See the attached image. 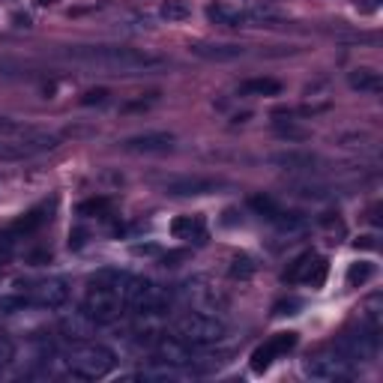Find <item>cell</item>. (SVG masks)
<instances>
[{"label": "cell", "mask_w": 383, "mask_h": 383, "mask_svg": "<svg viewBox=\"0 0 383 383\" xmlns=\"http://www.w3.org/2000/svg\"><path fill=\"white\" fill-rule=\"evenodd\" d=\"M60 58L99 69L105 75H141L162 69L168 63L162 54L144 51V48H126V45H72V48L60 51Z\"/></svg>", "instance_id": "obj_1"}, {"label": "cell", "mask_w": 383, "mask_h": 383, "mask_svg": "<svg viewBox=\"0 0 383 383\" xmlns=\"http://www.w3.org/2000/svg\"><path fill=\"white\" fill-rule=\"evenodd\" d=\"M108 213H111L108 198H90L78 204V216H108Z\"/></svg>", "instance_id": "obj_28"}, {"label": "cell", "mask_w": 383, "mask_h": 383, "mask_svg": "<svg viewBox=\"0 0 383 383\" xmlns=\"http://www.w3.org/2000/svg\"><path fill=\"white\" fill-rule=\"evenodd\" d=\"M255 273H257V264H255V257H249V255H236L231 261V267H228V276L234 281H249Z\"/></svg>", "instance_id": "obj_25"}, {"label": "cell", "mask_w": 383, "mask_h": 383, "mask_svg": "<svg viewBox=\"0 0 383 383\" xmlns=\"http://www.w3.org/2000/svg\"><path fill=\"white\" fill-rule=\"evenodd\" d=\"M347 84H351V90H359V93H380L383 78L380 72L368 69V66H356V69L347 72Z\"/></svg>", "instance_id": "obj_17"}, {"label": "cell", "mask_w": 383, "mask_h": 383, "mask_svg": "<svg viewBox=\"0 0 383 383\" xmlns=\"http://www.w3.org/2000/svg\"><path fill=\"white\" fill-rule=\"evenodd\" d=\"M276 135L281 138H290V141H306L309 138V129H300L294 123H276Z\"/></svg>", "instance_id": "obj_29"}, {"label": "cell", "mask_w": 383, "mask_h": 383, "mask_svg": "<svg viewBox=\"0 0 383 383\" xmlns=\"http://www.w3.org/2000/svg\"><path fill=\"white\" fill-rule=\"evenodd\" d=\"M281 93V81L276 78H249L240 84V96H278Z\"/></svg>", "instance_id": "obj_24"}, {"label": "cell", "mask_w": 383, "mask_h": 383, "mask_svg": "<svg viewBox=\"0 0 383 383\" xmlns=\"http://www.w3.org/2000/svg\"><path fill=\"white\" fill-rule=\"evenodd\" d=\"M153 356H156V363H162L168 368H180V365H189V363H195V356H192V344H186L183 339H159L153 347Z\"/></svg>", "instance_id": "obj_12"}, {"label": "cell", "mask_w": 383, "mask_h": 383, "mask_svg": "<svg viewBox=\"0 0 383 383\" xmlns=\"http://www.w3.org/2000/svg\"><path fill=\"white\" fill-rule=\"evenodd\" d=\"M297 309H302V302L300 300H281V302H276L273 306V314H297Z\"/></svg>", "instance_id": "obj_34"}, {"label": "cell", "mask_w": 383, "mask_h": 383, "mask_svg": "<svg viewBox=\"0 0 383 383\" xmlns=\"http://www.w3.org/2000/svg\"><path fill=\"white\" fill-rule=\"evenodd\" d=\"M171 234L177 240H189V243H204L207 240V224L204 216H177L171 222Z\"/></svg>", "instance_id": "obj_16"}, {"label": "cell", "mask_w": 383, "mask_h": 383, "mask_svg": "<svg viewBox=\"0 0 383 383\" xmlns=\"http://www.w3.org/2000/svg\"><path fill=\"white\" fill-rule=\"evenodd\" d=\"M13 21H15V25H18V27H30V18H27V15H15Z\"/></svg>", "instance_id": "obj_37"}, {"label": "cell", "mask_w": 383, "mask_h": 383, "mask_svg": "<svg viewBox=\"0 0 383 383\" xmlns=\"http://www.w3.org/2000/svg\"><path fill=\"white\" fill-rule=\"evenodd\" d=\"M189 51L201 60H216V63H228L246 54V48L236 42H192Z\"/></svg>", "instance_id": "obj_14"}, {"label": "cell", "mask_w": 383, "mask_h": 383, "mask_svg": "<svg viewBox=\"0 0 383 383\" xmlns=\"http://www.w3.org/2000/svg\"><path fill=\"white\" fill-rule=\"evenodd\" d=\"M359 13H375V9H380V0H356Z\"/></svg>", "instance_id": "obj_35"}, {"label": "cell", "mask_w": 383, "mask_h": 383, "mask_svg": "<svg viewBox=\"0 0 383 383\" xmlns=\"http://www.w3.org/2000/svg\"><path fill=\"white\" fill-rule=\"evenodd\" d=\"M69 302V285L63 278H48V281H39L36 288H30V306H39V309H63Z\"/></svg>", "instance_id": "obj_11"}, {"label": "cell", "mask_w": 383, "mask_h": 383, "mask_svg": "<svg viewBox=\"0 0 383 383\" xmlns=\"http://www.w3.org/2000/svg\"><path fill=\"white\" fill-rule=\"evenodd\" d=\"M249 204L257 210V213H261V216L264 219H269V216H273V213L278 210V204H276V198H269V195H255L252 201H249Z\"/></svg>", "instance_id": "obj_30"}, {"label": "cell", "mask_w": 383, "mask_h": 383, "mask_svg": "<svg viewBox=\"0 0 383 383\" xmlns=\"http://www.w3.org/2000/svg\"><path fill=\"white\" fill-rule=\"evenodd\" d=\"M15 252V234L9 231V234H0V264H6L9 257H13Z\"/></svg>", "instance_id": "obj_32"}, {"label": "cell", "mask_w": 383, "mask_h": 383, "mask_svg": "<svg viewBox=\"0 0 383 383\" xmlns=\"http://www.w3.org/2000/svg\"><path fill=\"white\" fill-rule=\"evenodd\" d=\"M159 13H162L165 21H186L192 15V6L186 4V0H165Z\"/></svg>", "instance_id": "obj_27"}, {"label": "cell", "mask_w": 383, "mask_h": 383, "mask_svg": "<svg viewBox=\"0 0 383 383\" xmlns=\"http://www.w3.org/2000/svg\"><path fill=\"white\" fill-rule=\"evenodd\" d=\"M108 99V90L105 87H96V90H87V93L81 96V105H102Z\"/></svg>", "instance_id": "obj_33"}, {"label": "cell", "mask_w": 383, "mask_h": 383, "mask_svg": "<svg viewBox=\"0 0 383 383\" xmlns=\"http://www.w3.org/2000/svg\"><path fill=\"white\" fill-rule=\"evenodd\" d=\"M375 236H359V240H356V249H375Z\"/></svg>", "instance_id": "obj_36"}, {"label": "cell", "mask_w": 383, "mask_h": 383, "mask_svg": "<svg viewBox=\"0 0 383 383\" xmlns=\"http://www.w3.org/2000/svg\"><path fill=\"white\" fill-rule=\"evenodd\" d=\"M224 183L216 177H171L162 183V192L171 198H195V195H213Z\"/></svg>", "instance_id": "obj_10"}, {"label": "cell", "mask_w": 383, "mask_h": 383, "mask_svg": "<svg viewBox=\"0 0 383 383\" xmlns=\"http://www.w3.org/2000/svg\"><path fill=\"white\" fill-rule=\"evenodd\" d=\"M60 326H63V335L69 342H87L90 332H93V326H96V321L87 318L84 311H72V318H63Z\"/></svg>", "instance_id": "obj_18"}, {"label": "cell", "mask_w": 383, "mask_h": 383, "mask_svg": "<svg viewBox=\"0 0 383 383\" xmlns=\"http://www.w3.org/2000/svg\"><path fill=\"white\" fill-rule=\"evenodd\" d=\"M297 342H300L297 332H276V335H269V339H267L261 347H255V354H252V371H255V375L267 371L278 356H285V354L294 351Z\"/></svg>", "instance_id": "obj_9"}, {"label": "cell", "mask_w": 383, "mask_h": 383, "mask_svg": "<svg viewBox=\"0 0 383 383\" xmlns=\"http://www.w3.org/2000/svg\"><path fill=\"white\" fill-rule=\"evenodd\" d=\"M126 273H117V269H102L90 278L87 297L81 311L87 318H93L96 323H111L117 321L123 309H126V300H123V288H126Z\"/></svg>", "instance_id": "obj_2"}, {"label": "cell", "mask_w": 383, "mask_h": 383, "mask_svg": "<svg viewBox=\"0 0 383 383\" xmlns=\"http://www.w3.org/2000/svg\"><path fill=\"white\" fill-rule=\"evenodd\" d=\"M207 18L219 27H249L246 25V13L243 9H234V6H224V4H210L207 6Z\"/></svg>", "instance_id": "obj_19"}, {"label": "cell", "mask_w": 383, "mask_h": 383, "mask_svg": "<svg viewBox=\"0 0 383 383\" xmlns=\"http://www.w3.org/2000/svg\"><path fill=\"white\" fill-rule=\"evenodd\" d=\"M123 300H126V309H135L141 314H162L171 306V294L162 290L159 285H153L150 278H126V288H123Z\"/></svg>", "instance_id": "obj_5"}, {"label": "cell", "mask_w": 383, "mask_h": 383, "mask_svg": "<svg viewBox=\"0 0 383 383\" xmlns=\"http://www.w3.org/2000/svg\"><path fill=\"white\" fill-rule=\"evenodd\" d=\"M269 165L285 168V171L311 174V171H321L323 159H321V156H314V153H309V150H285V153H273V156H269Z\"/></svg>", "instance_id": "obj_13"}, {"label": "cell", "mask_w": 383, "mask_h": 383, "mask_svg": "<svg viewBox=\"0 0 383 383\" xmlns=\"http://www.w3.org/2000/svg\"><path fill=\"white\" fill-rule=\"evenodd\" d=\"M302 371L311 380H351L354 377V363L344 359L339 351H323L314 354L302 363Z\"/></svg>", "instance_id": "obj_6"}, {"label": "cell", "mask_w": 383, "mask_h": 383, "mask_svg": "<svg viewBox=\"0 0 383 383\" xmlns=\"http://www.w3.org/2000/svg\"><path fill=\"white\" fill-rule=\"evenodd\" d=\"M51 207L54 204H42V207H36V210H30V213H25L15 224H13V234L18 236V234H33L36 228H42L45 222H51Z\"/></svg>", "instance_id": "obj_22"}, {"label": "cell", "mask_w": 383, "mask_h": 383, "mask_svg": "<svg viewBox=\"0 0 383 383\" xmlns=\"http://www.w3.org/2000/svg\"><path fill=\"white\" fill-rule=\"evenodd\" d=\"M30 156H39V153L25 135L13 141H0V162H21V159H30Z\"/></svg>", "instance_id": "obj_21"}, {"label": "cell", "mask_w": 383, "mask_h": 383, "mask_svg": "<svg viewBox=\"0 0 383 383\" xmlns=\"http://www.w3.org/2000/svg\"><path fill=\"white\" fill-rule=\"evenodd\" d=\"M332 351H339L344 359H351L354 365L368 363V359H375V354H377V330L359 326V332H344L332 342Z\"/></svg>", "instance_id": "obj_7"}, {"label": "cell", "mask_w": 383, "mask_h": 383, "mask_svg": "<svg viewBox=\"0 0 383 383\" xmlns=\"http://www.w3.org/2000/svg\"><path fill=\"white\" fill-rule=\"evenodd\" d=\"M246 13V25L249 27H276L281 25V13L273 9L269 4H252L249 9H243Z\"/></svg>", "instance_id": "obj_20"}, {"label": "cell", "mask_w": 383, "mask_h": 383, "mask_svg": "<svg viewBox=\"0 0 383 383\" xmlns=\"http://www.w3.org/2000/svg\"><path fill=\"white\" fill-rule=\"evenodd\" d=\"M371 276H375V264L371 261L351 264V269H347V288H363Z\"/></svg>", "instance_id": "obj_26"}, {"label": "cell", "mask_w": 383, "mask_h": 383, "mask_svg": "<svg viewBox=\"0 0 383 383\" xmlns=\"http://www.w3.org/2000/svg\"><path fill=\"white\" fill-rule=\"evenodd\" d=\"M114 363L117 356L105 344H96V342H81L66 354V368L78 380H102L105 375L114 371Z\"/></svg>", "instance_id": "obj_3"}, {"label": "cell", "mask_w": 383, "mask_h": 383, "mask_svg": "<svg viewBox=\"0 0 383 383\" xmlns=\"http://www.w3.org/2000/svg\"><path fill=\"white\" fill-rule=\"evenodd\" d=\"M123 150L129 153H168L174 150V135L171 132H144L135 138L123 141Z\"/></svg>", "instance_id": "obj_15"}, {"label": "cell", "mask_w": 383, "mask_h": 383, "mask_svg": "<svg viewBox=\"0 0 383 383\" xmlns=\"http://www.w3.org/2000/svg\"><path fill=\"white\" fill-rule=\"evenodd\" d=\"M326 273H330V261L318 257L314 252H306L285 269V281L288 285H297L300 281V285H309V288H323Z\"/></svg>", "instance_id": "obj_8"}, {"label": "cell", "mask_w": 383, "mask_h": 383, "mask_svg": "<svg viewBox=\"0 0 383 383\" xmlns=\"http://www.w3.org/2000/svg\"><path fill=\"white\" fill-rule=\"evenodd\" d=\"M228 326H224L216 314L210 311H186L183 318L177 321V339H183L192 347H210L224 339Z\"/></svg>", "instance_id": "obj_4"}, {"label": "cell", "mask_w": 383, "mask_h": 383, "mask_svg": "<svg viewBox=\"0 0 383 383\" xmlns=\"http://www.w3.org/2000/svg\"><path fill=\"white\" fill-rule=\"evenodd\" d=\"M13 356H15V344L9 342L6 332H0V371H4L9 363H13Z\"/></svg>", "instance_id": "obj_31"}, {"label": "cell", "mask_w": 383, "mask_h": 383, "mask_svg": "<svg viewBox=\"0 0 383 383\" xmlns=\"http://www.w3.org/2000/svg\"><path fill=\"white\" fill-rule=\"evenodd\" d=\"M380 323H383V300H380V294H375L359 306V326L380 332Z\"/></svg>", "instance_id": "obj_23"}, {"label": "cell", "mask_w": 383, "mask_h": 383, "mask_svg": "<svg viewBox=\"0 0 383 383\" xmlns=\"http://www.w3.org/2000/svg\"><path fill=\"white\" fill-rule=\"evenodd\" d=\"M36 4H39V6H54L58 0H36Z\"/></svg>", "instance_id": "obj_38"}]
</instances>
